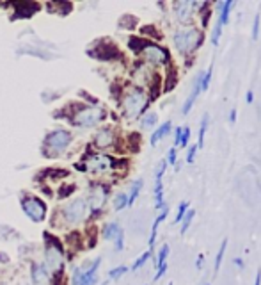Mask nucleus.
<instances>
[{"label": "nucleus", "instance_id": "37", "mask_svg": "<svg viewBox=\"0 0 261 285\" xmlns=\"http://www.w3.org/2000/svg\"><path fill=\"white\" fill-rule=\"evenodd\" d=\"M254 285H261V269H258V273H256V282Z\"/></svg>", "mask_w": 261, "mask_h": 285}, {"label": "nucleus", "instance_id": "21", "mask_svg": "<svg viewBox=\"0 0 261 285\" xmlns=\"http://www.w3.org/2000/svg\"><path fill=\"white\" fill-rule=\"evenodd\" d=\"M126 271H128V268H126V265H117V268H114V269H110V271H109V278L110 280H119Z\"/></svg>", "mask_w": 261, "mask_h": 285}, {"label": "nucleus", "instance_id": "16", "mask_svg": "<svg viewBox=\"0 0 261 285\" xmlns=\"http://www.w3.org/2000/svg\"><path fill=\"white\" fill-rule=\"evenodd\" d=\"M167 218V207L162 210V214L158 216V218L155 219V223H153V228H151V237H149V252H153V246H155V239H156V232H158V225L164 221V219Z\"/></svg>", "mask_w": 261, "mask_h": 285}, {"label": "nucleus", "instance_id": "40", "mask_svg": "<svg viewBox=\"0 0 261 285\" xmlns=\"http://www.w3.org/2000/svg\"><path fill=\"white\" fill-rule=\"evenodd\" d=\"M235 264L238 265V268H244V262H242V259H235Z\"/></svg>", "mask_w": 261, "mask_h": 285}, {"label": "nucleus", "instance_id": "7", "mask_svg": "<svg viewBox=\"0 0 261 285\" xmlns=\"http://www.w3.org/2000/svg\"><path fill=\"white\" fill-rule=\"evenodd\" d=\"M123 105L128 116H137L139 113H143L146 107V96L140 90H132L123 100Z\"/></svg>", "mask_w": 261, "mask_h": 285}, {"label": "nucleus", "instance_id": "30", "mask_svg": "<svg viewBox=\"0 0 261 285\" xmlns=\"http://www.w3.org/2000/svg\"><path fill=\"white\" fill-rule=\"evenodd\" d=\"M190 139V130L189 127H183V134H182V139H179V146H187V142Z\"/></svg>", "mask_w": 261, "mask_h": 285}, {"label": "nucleus", "instance_id": "35", "mask_svg": "<svg viewBox=\"0 0 261 285\" xmlns=\"http://www.w3.org/2000/svg\"><path fill=\"white\" fill-rule=\"evenodd\" d=\"M167 164H176V150H174V148H171V150H169Z\"/></svg>", "mask_w": 261, "mask_h": 285}, {"label": "nucleus", "instance_id": "26", "mask_svg": "<svg viewBox=\"0 0 261 285\" xmlns=\"http://www.w3.org/2000/svg\"><path fill=\"white\" fill-rule=\"evenodd\" d=\"M194 210H187V214L183 216V225H182V234H185L187 230H189V226H190V221H192V218H194Z\"/></svg>", "mask_w": 261, "mask_h": 285}, {"label": "nucleus", "instance_id": "3", "mask_svg": "<svg viewBox=\"0 0 261 285\" xmlns=\"http://www.w3.org/2000/svg\"><path fill=\"white\" fill-rule=\"evenodd\" d=\"M102 259H96L86 265V268H75L71 275V285H96L98 283V268Z\"/></svg>", "mask_w": 261, "mask_h": 285}, {"label": "nucleus", "instance_id": "13", "mask_svg": "<svg viewBox=\"0 0 261 285\" xmlns=\"http://www.w3.org/2000/svg\"><path fill=\"white\" fill-rule=\"evenodd\" d=\"M167 168V163L166 161H162L160 163L158 169H156V187H155V196H156V209H160V207H164V186H162V176H164V171H166Z\"/></svg>", "mask_w": 261, "mask_h": 285}, {"label": "nucleus", "instance_id": "6", "mask_svg": "<svg viewBox=\"0 0 261 285\" xmlns=\"http://www.w3.org/2000/svg\"><path fill=\"white\" fill-rule=\"evenodd\" d=\"M86 209H87L86 200L76 198V200H73V202L64 205V209L61 210V216H63L66 225L73 226V225H78V223L86 218Z\"/></svg>", "mask_w": 261, "mask_h": 285}, {"label": "nucleus", "instance_id": "5", "mask_svg": "<svg viewBox=\"0 0 261 285\" xmlns=\"http://www.w3.org/2000/svg\"><path fill=\"white\" fill-rule=\"evenodd\" d=\"M22 209L27 214V218L32 219L34 223H41L47 218V205L41 198H36V196H25L22 198Z\"/></svg>", "mask_w": 261, "mask_h": 285}, {"label": "nucleus", "instance_id": "2", "mask_svg": "<svg viewBox=\"0 0 261 285\" xmlns=\"http://www.w3.org/2000/svg\"><path fill=\"white\" fill-rule=\"evenodd\" d=\"M47 244H45V260L43 264L50 269L52 275H61L64 269V250L61 242L52 236H45Z\"/></svg>", "mask_w": 261, "mask_h": 285}, {"label": "nucleus", "instance_id": "42", "mask_svg": "<svg viewBox=\"0 0 261 285\" xmlns=\"http://www.w3.org/2000/svg\"><path fill=\"white\" fill-rule=\"evenodd\" d=\"M169 285H172V283H169Z\"/></svg>", "mask_w": 261, "mask_h": 285}, {"label": "nucleus", "instance_id": "29", "mask_svg": "<svg viewBox=\"0 0 261 285\" xmlns=\"http://www.w3.org/2000/svg\"><path fill=\"white\" fill-rule=\"evenodd\" d=\"M259 22H261V16L259 13L256 14L254 18V25H252V40H258V34H259Z\"/></svg>", "mask_w": 261, "mask_h": 285}, {"label": "nucleus", "instance_id": "28", "mask_svg": "<svg viewBox=\"0 0 261 285\" xmlns=\"http://www.w3.org/2000/svg\"><path fill=\"white\" fill-rule=\"evenodd\" d=\"M210 79H212V68H210L208 72L203 75V79H201V91H205V90H208V84H210Z\"/></svg>", "mask_w": 261, "mask_h": 285}, {"label": "nucleus", "instance_id": "18", "mask_svg": "<svg viewBox=\"0 0 261 285\" xmlns=\"http://www.w3.org/2000/svg\"><path fill=\"white\" fill-rule=\"evenodd\" d=\"M233 4H235L233 0H228V2H224V7H222V14H220V18H218V25H226V24H228L229 11H231Z\"/></svg>", "mask_w": 261, "mask_h": 285}, {"label": "nucleus", "instance_id": "24", "mask_svg": "<svg viewBox=\"0 0 261 285\" xmlns=\"http://www.w3.org/2000/svg\"><path fill=\"white\" fill-rule=\"evenodd\" d=\"M167 255H169V246H167V244H164L162 248H160L158 259H156V268H160V265H162V264H166Z\"/></svg>", "mask_w": 261, "mask_h": 285}, {"label": "nucleus", "instance_id": "12", "mask_svg": "<svg viewBox=\"0 0 261 285\" xmlns=\"http://www.w3.org/2000/svg\"><path fill=\"white\" fill-rule=\"evenodd\" d=\"M114 142V132L110 127H103L96 132L94 136V146L96 148H107Z\"/></svg>", "mask_w": 261, "mask_h": 285}, {"label": "nucleus", "instance_id": "39", "mask_svg": "<svg viewBox=\"0 0 261 285\" xmlns=\"http://www.w3.org/2000/svg\"><path fill=\"white\" fill-rule=\"evenodd\" d=\"M252 98H254V93H252V91H247V102L249 103L252 102Z\"/></svg>", "mask_w": 261, "mask_h": 285}, {"label": "nucleus", "instance_id": "23", "mask_svg": "<svg viewBox=\"0 0 261 285\" xmlns=\"http://www.w3.org/2000/svg\"><path fill=\"white\" fill-rule=\"evenodd\" d=\"M149 257H151V252H146V253H143V255H140L139 259H137L135 262H133V265H132V271H137V269H140V268H143V265L146 264V262H148Z\"/></svg>", "mask_w": 261, "mask_h": 285}, {"label": "nucleus", "instance_id": "32", "mask_svg": "<svg viewBox=\"0 0 261 285\" xmlns=\"http://www.w3.org/2000/svg\"><path fill=\"white\" fill-rule=\"evenodd\" d=\"M166 271H167V262H166V264H162V265L158 268V271H156V275H155V282H156V280L162 278L164 273H166Z\"/></svg>", "mask_w": 261, "mask_h": 285}, {"label": "nucleus", "instance_id": "22", "mask_svg": "<svg viewBox=\"0 0 261 285\" xmlns=\"http://www.w3.org/2000/svg\"><path fill=\"white\" fill-rule=\"evenodd\" d=\"M226 246H228V239H224V241H222V246H220V250H218L217 257H215V273H217L218 269H220V262H222V257H224Z\"/></svg>", "mask_w": 261, "mask_h": 285}, {"label": "nucleus", "instance_id": "11", "mask_svg": "<svg viewBox=\"0 0 261 285\" xmlns=\"http://www.w3.org/2000/svg\"><path fill=\"white\" fill-rule=\"evenodd\" d=\"M143 54L146 57H148L149 61H153L155 64H162L167 61V52L164 48L156 47V45L153 43H148L146 47L143 48Z\"/></svg>", "mask_w": 261, "mask_h": 285}, {"label": "nucleus", "instance_id": "1", "mask_svg": "<svg viewBox=\"0 0 261 285\" xmlns=\"http://www.w3.org/2000/svg\"><path fill=\"white\" fill-rule=\"evenodd\" d=\"M73 141V136L70 130H64V129H55L52 132H48L43 139V155L47 159H55V157L63 155L68 148H70Z\"/></svg>", "mask_w": 261, "mask_h": 285}, {"label": "nucleus", "instance_id": "19", "mask_svg": "<svg viewBox=\"0 0 261 285\" xmlns=\"http://www.w3.org/2000/svg\"><path fill=\"white\" fill-rule=\"evenodd\" d=\"M140 189H143V180H137L135 184L132 186V192L128 194V205H133L137 200V196H139Z\"/></svg>", "mask_w": 261, "mask_h": 285}, {"label": "nucleus", "instance_id": "34", "mask_svg": "<svg viewBox=\"0 0 261 285\" xmlns=\"http://www.w3.org/2000/svg\"><path fill=\"white\" fill-rule=\"evenodd\" d=\"M195 152H197V146H190V148H189V157H187V163H194Z\"/></svg>", "mask_w": 261, "mask_h": 285}, {"label": "nucleus", "instance_id": "8", "mask_svg": "<svg viewBox=\"0 0 261 285\" xmlns=\"http://www.w3.org/2000/svg\"><path fill=\"white\" fill-rule=\"evenodd\" d=\"M30 282L32 285H52L53 275L43 262H34L30 265Z\"/></svg>", "mask_w": 261, "mask_h": 285}, {"label": "nucleus", "instance_id": "4", "mask_svg": "<svg viewBox=\"0 0 261 285\" xmlns=\"http://www.w3.org/2000/svg\"><path fill=\"white\" fill-rule=\"evenodd\" d=\"M103 119V111L96 109V107H80L76 113L70 118V123L73 127H94Z\"/></svg>", "mask_w": 261, "mask_h": 285}, {"label": "nucleus", "instance_id": "38", "mask_svg": "<svg viewBox=\"0 0 261 285\" xmlns=\"http://www.w3.org/2000/svg\"><path fill=\"white\" fill-rule=\"evenodd\" d=\"M235 119H236V111L233 109V111H231V116H229V121H231V123H235Z\"/></svg>", "mask_w": 261, "mask_h": 285}, {"label": "nucleus", "instance_id": "31", "mask_svg": "<svg viewBox=\"0 0 261 285\" xmlns=\"http://www.w3.org/2000/svg\"><path fill=\"white\" fill-rule=\"evenodd\" d=\"M156 123V114H148L144 119H143V127H151V125H155Z\"/></svg>", "mask_w": 261, "mask_h": 285}, {"label": "nucleus", "instance_id": "33", "mask_svg": "<svg viewBox=\"0 0 261 285\" xmlns=\"http://www.w3.org/2000/svg\"><path fill=\"white\" fill-rule=\"evenodd\" d=\"M220 27H222V25H218V24H217V27H215V29H213V36H212L213 45H217V43H218V36H220Z\"/></svg>", "mask_w": 261, "mask_h": 285}, {"label": "nucleus", "instance_id": "20", "mask_svg": "<svg viewBox=\"0 0 261 285\" xmlns=\"http://www.w3.org/2000/svg\"><path fill=\"white\" fill-rule=\"evenodd\" d=\"M125 207H128V196L119 192V194L114 198V209L116 210H123Z\"/></svg>", "mask_w": 261, "mask_h": 285}, {"label": "nucleus", "instance_id": "10", "mask_svg": "<svg viewBox=\"0 0 261 285\" xmlns=\"http://www.w3.org/2000/svg\"><path fill=\"white\" fill-rule=\"evenodd\" d=\"M105 196H107V189L102 186L98 187H93V191H91L89 198H87V203L86 205L91 209V212L96 214L99 209L103 207V203H105Z\"/></svg>", "mask_w": 261, "mask_h": 285}, {"label": "nucleus", "instance_id": "27", "mask_svg": "<svg viewBox=\"0 0 261 285\" xmlns=\"http://www.w3.org/2000/svg\"><path fill=\"white\" fill-rule=\"evenodd\" d=\"M187 210H189V202H183L182 205L178 207V214H176V218H174V221L176 223H179L183 219V216L187 214Z\"/></svg>", "mask_w": 261, "mask_h": 285}, {"label": "nucleus", "instance_id": "17", "mask_svg": "<svg viewBox=\"0 0 261 285\" xmlns=\"http://www.w3.org/2000/svg\"><path fill=\"white\" fill-rule=\"evenodd\" d=\"M171 132V121H166L160 129L155 130V134L151 136V146H155L156 142H158L160 139H162L164 136H167V134Z\"/></svg>", "mask_w": 261, "mask_h": 285}, {"label": "nucleus", "instance_id": "36", "mask_svg": "<svg viewBox=\"0 0 261 285\" xmlns=\"http://www.w3.org/2000/svg\"><path fill=\"white\" fill-rule=\"evenodd\" d=\"M182 134H183V129H176V136H174V145L179 146V139H182Z\"/></svg>", "mask_w": 261, "mask_h": 285}, {"label": "nucleus", "instance_id": "41", "mask_svg": "<svg viewBox=\"0 0 261 285\" xmlns=\"http://www.w3.org/2000/svg\"><path fill=\"white\" fill-rule=\"evenodd\" d=\"M203 257H205V255H199V259H197V269H201V264H203Z\"/></svg>", "mask_w": 261, "mask_h": 285}, {"label": "nucleus", "instance_id": "15", "mask_svg": "<svg viewBox=\"0 0 261 285\" xmlns=\"http://www.w3.org/2000/svg\"><path fill=\"white\" fill-rule=\"evenodd\" d=\"M121 236H125V234H123V228L117 223H109V225H105V228H103V237H105L107 241H116V239Z\"/></svg>", "mask_w": 261, "mask_h": 285}, {"label": "nucleus", "instance_id": "9", "mask_svg": "<svg viewBox=\"0 0 261 285\" xmlns=\"http://www.w3.org/2000/svg\"><path fill=\"white\" fill-rule=\"evenodd\" d=\"M110 166H114L112 159L109 155H91L89 159L86 161V171H94V173H102L105 169H109Z\"/></svg>", "mask_w": 261, "mask_h": 285}, {"label": "nucleus", "instance_id": "14", "mask_svg": "<svg viewBox=\"0 0 261 285\" xmlns=\"http://www.w3.org/2000/svg\"><path fill=\"white\" fill-rule=\"evenodd\" d=\"M37 9H39V4H30V2L16 4V18H29Z\"/></svg>", "mask_w": 261, "mask_h": 285}, {"label": "nucleus", "instance_id": "25", "mask_svg": "<svg viewBox=\"0 0 261 285\" xmlns=\"http://www.w3.org/2000/svg\"><path fill=\"white\" fill-rule=\"evenodd\" d=\"M206 125H208V114H206L205 118H203L201 121V130H199V142H197V148L199 146L205 145V132H206Z\"/></svg>", "mask_w": 261, "mask_h": 285}]
</instances>
